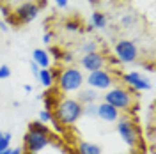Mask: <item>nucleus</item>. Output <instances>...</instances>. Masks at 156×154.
Instances as JSON below:
<instances>
[{
	"label": "nucleus",
	"instance_id": "nucleus-1",
	"mask_svg": "<svg viewBox=\"0 0 156 154\" xmlns=\"http://www.w3.org/2000/svg\"><path fill=\"white\" fill-rule=\"evenodd\" d=\"M82 117V103L73 97H64L55 105V119L64 126H73Z\"/></svg>",
	"mask_w": 156,
	"mask_h": 154
},
{
	"label": "nucleus",
	"instance_id": "nucleus-2",
	"mask_svg": "<svg viewBox=\"0 0 156 154\" xmlns=\"http://www.w3.org/2000/svg\"><path fill=\"white\" fill-rule=\"evenodd\" d=\"M105 103L108 105H112L114 108H117L119 112L121 110H129L131 105H133V94L124 89V87H112V89H108L107 94H105Z\"/></svg>",
	"mask_w": 156,
	"mask_h": 154
},
{
	"label": "nucleus",
	"instance_id": "nucleus-3",
	"mask_svg": "<svg viewBox=\"0 0 156 154\" xmlns=\"http://www.w3.org/2000/svg\"><path fill=\"white\" fill-rule=\"evenodd\" d=\"M83 82H85L83 73L80 69L71 66V68H66L60 73V76H58V89L62 92H76V90L82 89Z\"/></svg>",
	"mask_w": 156,
	"mask_h": 154
},
{
	"label": "nucleus",
	"instance_id": "nucleus-4",
	"mask_svg": "<svg viewBox=\"0 0 156 154\" xmlns=\"http://www.w3.org/2000/svg\"><path fill=\"white\" fill-rule=\"evenodd\" d=\"M115 129L126 145H129V147H136L138 145V142H140V131H138L136 124L129 117H119Z\"/></svg>",
	"mask_w": 156,
	"mask_h": 154
},
{
	"label": "nucleus",
	"instance_id": "nucleus-5",
	"mask_svg": "<svg viewBox=\"0 0 156 154\" xmlns=\"http://www.w3.org/2000/svg\"><path fill=\"white\" fill-rule=\"evenodd\" d=\"M114 53L124 64H131V62H135L136 58H138V48H136L135 43L129 41V39L117 41L115 44H114Z\"/></svg>",
	"mask_w": 156,
	"mask_h": 154
},
{
	"label": "nucleus",
	"instance_id": "nucleus-6",
	"mask_svg": "<svg viewBox=\"0 0 156 154\" xmlns=\"http://www.w3.org/2000/svg\"><path fill=\"white\" fill-rule=\"evenodd\" d=\"M87 85L94 90H108L115 85V80L110 75V71L107 69H98V71H92L89 73L87 76Z\"/></svg>",
	"mask_w": 156,
	"mask_h": 154
},
{
	"label": "nucleus",
	"instance_id": "nucleus-7",
	"mask_svg": "<svg viewBox=\"0 0 156 154\" xmlns=\"http://www.w3.org/2000/svg\"><path fill=\"white\" fill-rule=\"evenodd\" d=\"M50 135L44 133H37V131H32L29 129V133L25 135V147H27V152H39L43 151L44 147L50 145Z\"/></svg>",
	"mask_w": 156,
	"mask_h": 154
},
{
	"label": "nucleus",
	"instance_id": "nucleus-8",
	"mask_svg": "<svg viewBox=\"0 0 156 154\" xmlns=\"http://www.w3.org/2000/svg\"><path fill=\"white\" fill-rule=\"evenodd\" d=\"M14 14H16V18H18L20 23H30L39 14V5L34 4V2H30V0L29 2H23L21 5L16 7Z\"/></svg>",
	"mask_w": 156,
	"mask_h": 154
},
{
	"label": "nucleus",
	"instance_id": "nucleus-9",
	"mask_svg": "<svg viewBox=\"0 0 156 154\" xmlns=\"http://www.w3.org/2000/svg\"><path fill=\"white\" fill-rule=\"evenodd\" d=\"M105 62H107V58H105V55H101L99 51L85 53V55H82V58H80L82 68L87 69L89 73L98 71V69H103V68H105Z\"/></svg>",
	"mask_w": 156,
	"mask_h": 154
},
{
	"label": "nucleus",
	"instance_id": "nucleus-10",
	"mask_svg": "<svg viewBox=\"0 0 156 154\" xmlns=\"http://www.w3.org/2000/svg\"><path fill=\"white\" fill-rule=\"evenodd\" d=\"M122 78H124V82L128 85L131 89H135V90H149L151 89V82L147 78H144L140 73H126Z\"/></svg>",
	"mask_w": 156,
	"mask_h": 154
},
{
	"label": "nucleus",
	"instance_id": "nucleus-11",
	"mask_svg": "<svg viewBox=\"0 0 156 154\" xmlns=\"http://www.w3.org/2000/svg\"><path fill=\"white\" fill-rule=\"evenodd\" d=\"M98 117L101 121H105V122H117L119 117H121V112L117 108H114L112 105L103 101L101 105H98Z\"/></svg>",
	"mask_w": 156,
	"mask_h": 154
},
{
	"label": "nucleus",
	"instance_id": "nucleus-12",
	"mask_svg": "<svg viewBox=\"0 0 156 154\" xmlns=\"http://www.w3.org/2000/svg\"><path fill=\"white\" fill-rule=\"evenodd\" d=\"M32 62H36L41 69H48L50 66V55L44 50H34L32 53Z\"/></svg>",
	"mask_w": 156,
	"mask_h": 154
},
{
	"label": "nucleus",
	"instance_id": "nucleus-13",
	"mask_svg": "<svg viewBox=\"0 0 156 154\" xmlns=\"http://www.w3.org/2000/svg\"><path fill=\"white\" fill-rule=\"evenodd\" d=\"M78 154H103V149H101V145L92 144V142H80Z\"/></svg>",
	"mask_w": 156,
	"mask_h": 154
},
{
	"label": "nucleus",
	"instance_id": "nucleus-14",
	"mask_svg": "<svg viewBox=\"0 0 156 154\" xmlns=\"http://www.w3.org/2000/svg\"><path fill=\"white\" fill-rule=\"evenodd\" d=\"M96 97H98V90L94 89H87V90H82L78 94V101L83 105H89V103H96Z\"/></svg>",
	"mask_w": 156,
	"mask_h": 154
},
{
	"label": "nucleus",
	"instance_id": "nucleus-15",
	"mask_svg": "<svg viewBox=\"0 0 156 154\" xmlns=\"http://www.w3.org/2000/svg\"><path fill=\"white\" fill-rule=\"evenodd\" d=\"M37 80L41 82L43 87H51L53 85V73H51L50 69H39Z\"/></svg>",
	"mask_w": 156,
	"mask_h": 154
},
{
	"label": "nucleus",
	"instance_id": "nucleus-16",
	"mask_svg": "<svg viewBox=\"0 0 156 154\" xmlns=\"http://www.w3.org/2000/svg\"><path fill=\"white\" fill-rule=\"evenodd\" d=\"M90 25H92V29H105L107 27V16L103 12H92Z\"/></svg>",
	"mask_w": 156,
	"mask_h": 154
},
{
	"label": "nucleus",
	"instance_id": "nucleus-17",
	"mask_svg": "<svg viewBox=\"0 0 156 154\" xmlns=\"http://www.w3.org/2000/svg\"><path fill=\"white\" fill-rule=\"evenodd\" d=\"M82 115L87 117H98V105L96 103H89L82 106Z\"/></svg>",
	"mask_w": 156,
	"mask_h": 154
},
{
	"label": "nucleus",
	"instance_id": "nucleus-18",
	"mask_svg": "<svg viewBox=\"0 0 156 154\" xmlns=\"http://www.w3.org/2000/svg\"><path fill=\"white\" fill-rule=\"evenodd\" d=\"M80 51L85 55V53H92V51H98V46L96 43H92V41H85L82 46H80Z\"/></svg>",
	"mask_w": 156,
	"mask_h": 154
},
{
	"label": "nucleus",
	"instance_id": "nucleus-19",
	"mask_svg": "<svg viewBox=\"0 0 156 154\" xmlns=\"http://www.w3.org/2000/svg\"><path fill=\"white\" fill-rule=\"evenodd\" d=\"M55 119L51 115V112L50 110H41L39 112V122H43V124H48V122H53Z\"/></svg>",
	"mask_w": 156,
	"mask_h": 154
},
{
	"label": "nucleus",
	"instance_id": "nucleus-20",
	"mask_svg": "<svg viewBox=\"0 0 156 154\" xmlns=\"http://www.w3.org/2000/svg\"><path fill=\"white\" fill-rule=\"evenodd\" d=\"M29 129H32V131H37V133H44V135H48L50 133V129L46 128V126L43 124V122H32V124L29 126Z\"/></svg>",
	"mask_w": 156,
	"mask_h": 154
},
{
	"label": "nucleus",
	"instance_id": "nucleus-21",
	"mask_svg": "<svg viewBox=\"0 0 156 154\" xmlns=\"http://www.w3.org/2000/svg\"><path fill=\"white\" fill-rule=\"evenodd\" d=\"M9 76H11V68L5 66V64H2L0 66V80H7Z\"/></svg>",
	"mask_w": 156,
	"mask_h": 154
},
{
	"label": "nucleus",
	"instance_id": "nucleus-22",
	"mask_svg": "<svg viewBox=\"0 0 156 154\" xmlns=\"http://www.w3.org/2000/svg\"><path fill=\"white\" fill-rule=\"evenodd\" d=\"M53 105H57V103L53 101V97L44 96V110H50V112H51V108H53Z\"/></svg>",
	"mask_w": 156,
	"mask_h": 154
},
{
	"label": "nucleus",
	"instance_id": "nucleus-23",
	"mask_svg": "<svg viewBox=\"0 0 156 154\" xmlns=\"http://www.w3.org/2000/svg\"><path fill=\"white\" fill-rule=\"evenodd\" d=\"M55 4H57V7L58 9H66V7H68V0H55Z\"/></svg>",
	"mask_w": 156,
	"mask_h": 154
},
{
	"label": "nucleus",
	"instance_id": "nucleus-24",
	"mask_svg": "<svg viewBox=\"0 0 156 154\" xmlns=\"http://www.w3.org/2000/svg\"><path fill=\"white\" fill-rule=\"evenodd\" d=\"M131 23H135V18H133V16H124V18H122V25H131Z\"/></svg>",
	"mask_w": 156,
	"mask_h": 154
},
{
	"label": "nucleus",
	"instance_id": "nucleus-25",
	"mask_svg": "<svg viewBox=\"0 0 156 154\" xmlns=\"http://www.w3.org/2000/svg\"><path fill=\"white\" fill-rule=\"evenodd\" d=\"M39 69H41V68H39V66L36 64V62H32V64H30V71L34 73V76H36V78H37V73H39Z\"/></svg>",
	"mask_w": 156,
	"mask_h": 154
},
{
	"label": "nucleus",
	"instance_id": "nucleus-26",
	"mask_svg": "<svg viewBox=\"0 0 156 154\" xmlns=\"http://www.w3.org/2000/svg\"><path fill=\"white\" fill-rule=\"evenodd\" d=\"M78 27H76V23H73V21H69V23H66V30H69V32H75Z\"/></svg>",
	"mask_w": 156,
	"mask_h": 154
},
{
	"label": "nucleus",
	"instance_id": "nucleus-27",
	"mask_svg": "<svg viewBox=\"0 0 156 154\" xmlns=\"http://www.w3.org/2000/svg\"><path fill=\"white\" fill-rule=\"evenodd\" d=\"M50 41H51V34H50V32H46V34L43 36V43H50Z\"/></svg>",
	"mask_w": 156,
	"mask_h": 154
},
{
	"label": "nucleus",
	"instance_id": "nucleus-28",
	"mask_svg": "<svg viewBox=\"0 0 156 154\" xmlns=\"http://www.w3.org/2000/svg\"><path fill=\"white\" fill-rule=\"evenodd\" d=\"M64 60H66V62H73V55H71V53H64Z\"/></svg>",
	"mask_w": 156,
	"mask_h": 154
},
{
	"label": "nucleus",
	"instance_id": "nucleus-29",
	"mask_svg": "<svg viewBox=\"0 0 156 154\" xmlns=\"http://www.w3.org/2000/svg\"><path fill=\"white\" fill-rule=\"evenodd\" d=\"M9 154H23V151H21V147H16V149H11Z\"/></svg>",
	"mask_w": 156,
	"mask_h": 154
},
{
	"label": "nucleus",
	"instance_id": "nucleus-30",
	"mask_svg": "<svg viewBox=\"0 0 156 154\" xmlns=\"http://www.w3.org/2000/svg\"><path fill=\"white\" fill-rule=\"evenodd\" d=\"M23 90L25 92H32V85H23Z\"/></svg>",
	"mask_w": 156,
	"mask_h": 154
},
{
	"label": "nucleus",
	"instance_id": "nucleus-31",
	"mask_svg": "<svg viewBox=\"0 0 156 154\" xmlns=\"http://www.w3.org/2000/svg\"><path fill=\"white\" fill-rule=\"evenodd\" d=\"M0 29L4 30V32H7V30H9V27H7L5 23H0Z\"/></svg>",
	"mask_w": 156,
	"mask_h": 154
},
{
	"label": "nucleus",
	"instance_id": "nucleus-32",
	"mask_svg": "<svg viewBox=\"0 0 156 154\" xmlns=\"http://www.w3.org/2000/svg\"><path fill=\"white\" fill-rule=\"evenodd\" d=\"M11 149H4V151H0V154H9Z\"/></svg>",
	"mask_w": 156,
	"mask_h": 154
},
{
	"label": "nucleus",
	"instance_id": "nucleus-33",
	"mask_svg": "<svg viewBox=\"0 0 156 154\" xmlns=\"http://www.w3.org/2000/svg\"><path fill=\"white\" fill-rule=\"evenodd\" d=\"M27 154H37V152H27Z\"/></svg>",
	"mask_w": 156,
	"mask_h": 154
},
{
	"label": "nucleus",
	"instance_id": "nucleus-34",
	"mask_svg": "<svg viewBox=\"0 0 156 154\" xmlns=\"http://www.w3.org/2000/svg\"><path fill=\"white\" fill-rule=\"evenodd\" d=\"M121 154H124V152H121Z\"/></svg>",
	"mask_w": 156,
	"mask_h": 154
},
{
	"label": "nucleus",
	"instance_id": "nucleus-35",
	"mask_svg": "<svg viewBox=\"0 0 156 154\" xmlns=\"http://www.w3.org/2000/svg\"><path fill=\"white\" fill-rule=\"evenodd\" d=\"M27 2H29V0H27Z\"/></svg>",
	"mask_w": 156,
	"mask_h": 154
}]
</instances>
